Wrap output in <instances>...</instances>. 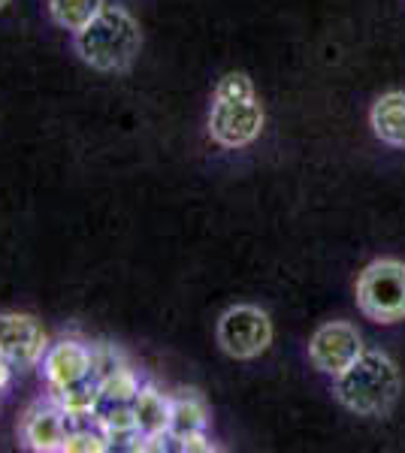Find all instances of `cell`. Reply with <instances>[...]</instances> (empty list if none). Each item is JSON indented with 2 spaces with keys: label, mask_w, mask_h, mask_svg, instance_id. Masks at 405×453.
I'll list each match as a JSON object with an SVG mask.
<instances>
[{
  "label": "cell",
  "mask_w": 405,
  "mask_h": 453,
  "mask_svg": "<svg viewBox=\"0 0 405 453\" xmlns=\"http://www.w3.org/2000/svg\"><path fill=\"white\" fill-rule=\"evenodd\" d=\"M333 393L357 418H387L402 393L400 366L385 350H363L342 375H336Z\"/></svg>",
  "instance_id": "obj_1"
},
{
  "label": "cell",
  "mask_w": 405,
  "mask_h": 453,
  "mask_svg": "<svg viewBox=\"0 0 405 453\" xmlns=\"http://www.w3.org/2000/svg\"><path fill=\"white\" fill-rule=\"evenodd\" d=\"M76 55L97 73H124L143 49L139 21L124 6H103L73 40Z\"/></svg>",
  "instance_id": "obj_2"
},
{
  "label": "cell",
  "mask_w": 405,
  "mask_h": 453,
  "mask_svg": "<svg viewBox=\"0 0 405 453\" xmlns=\"http://www.w3.org/2000/svg\"><path fill=\"white\" fill-rule=\"evenodd\" d=\"M357 305L375 324L405 320V263L393 257L372 260L357 279Z\"/></svg>",
  "instance_id": "obj_3"
},
{
  "label": "cell",
  "mask_w": 405,
  "mask_h": 453,
  "mask_svg": "<svg viewBox=\"0 0 405 453\" xmlns=\"http://www.w3.org/2000/svg\"><path fill=\"white\" fill-rule=\"evenodd\" d=\"M218 345L233 360H254L272 345V320L257 305H230L218 318Z\"/></svg>",
  "instance_id": "obj_4"
},
{
  "label": "cell",
  "mask_w": 405,
  "mask_h": 453,
  "mask_svg": "<svg viewBox=\"0 0 405 453\" xmlns=\"http://www.w3.org/2000/svg\"><path fill=\"white\" fill-rule=\"evenodd\" d=\"M49 350V335L31 314L0 311V360L12 369H34Z\"/></svg>",
  "instance_id": "obj_5"
},
{
  "label": "cell",
  "mask_w": 405,
  "mask_h": 453,
  "mask_svg": "<svg viewBox=\"0 0 405 453\" xmlns=\"http://www.w3.org/2000/svg\"><path fill=\"white\" fill-rule=\"evenodd\" d=\"M363 354V335L348 320H330L315 330L308 342V360L323 375H342Z\"/></svg>",
  "instance_id": "obj_6"
},
{
  "label": "cell",
  "mask_w": 405,
  "mask_h": 453,
  "mask_svg": "<svg viewBox=\"0 0 405 453\" xmlns=\"http://www.w3.org/2000/svg\"><path fill=\"white\" fill-rule=\"evenodd\" d=\"M43 375H46L51 396L67 393L73 387H82L88 381H97V375H94V350L76 339L49 345L46 357H43Z\"/></svg>",
  "instance_id": "obj_7"
},
{
  "label": "cell",
  "mask_w": 405,
  "mask_h": 453,
  "mask_svg": "<svg viewBox=\"0 0 405 453\" xmlns=\"http://www.w3.org/2000/svg\"><path fill=\"white\" fill-rule=\"evenodd\" d=\"M263 130V106L261 100H239V104H212L209 112V136L221 149H245Z\"/></svg>",
  "instance_id": "obj_8"
},
{
  "label": "cell",
  "mask_w": 405,
  "mask_h": 453,
  "mask_svg": "<svg viewBox=\"0 0 405 453\" xmlns=\"http://www.w3.org/2000/svg\"><path fill=\"white\" fill-rule=\"evenodd\" d=\"M70 418L55 399L34 402L21 420V444L36 453H64Z\"/></svg>",
  "instance_id": "obj_9"
},
{
  "label": "cell",
  "mask_w": 405,
  "mask_h": 453,
  "mask_svg": "<svg viewBox=\"0 0 405 453\" xmlns=\"http://www.w3.org/2000/svg\"><path fill=\"white\" fill-rule=\"evenodd\" d=\"M372 134L390 149L405 151V91H387L372 104Z\"/></svg>",
  "instance_id": "obj_10"
},
{
  "label": "cell",
  "mask_w": 405,
  "mask_h": 453,
  "mask_svg": "<svg viewBox=\"0 0 405 453\" xmlns=\"http://www.w3.org/2000/svg\"><path fill=\"white\" fill-rule=\"evenodd\" d=\"M130 411H134L139 438L169 435V396H164L154 384H139V393L130 402Z\"/></svg>",
  "instance_id": "obj_11"
},
{
  "label": "cell",
  "mask_w": 405,
  "mask_h": 453,
  "mask_svg": "<svg viewBox=\"0 0 405 453\" xmlns=\"http://www.w3.org/2000/svg\"><path fill=\"white\" fill-rule=\"evenodd\" d=\"M206 426H209V408H206V399L200 393L179 390L175 396H169V441L206 433Z\"/></svg>",
  "instance_id": "obj_12"
},
{
  "label": "cell",
  "mask_w": 405,
  "mask_h": 453,
  "mask_svg": "<svg viewBox=\"0 0 405 453\" xmlns=\"http://www.w3.org/2000/svg\"><path fill=\"white\" fill-rule=\"evenodd\" d=\"M103 0H49V16L58 27L79 34L91 19L100 16Z\"/></svg>",
  "instance_id": "obj_13"
},
{
  "label": "cell",
  "mask_w": 405,
  "mask_h": 453,
  "mask_svg": "<svg viewBox=\"0 0 405 453\" xmlns=\"http://www.w3.org/2000/svg\"><path fill=\"white\" fill-rule=\"evenodd\" d=\"M97 390H100V405H130L139 393V381L134 369H128L121 363L119 369L97 378Z\"/></svg>",
  "instance_id": "obj_14"
},
{
  "label": "cell",
  "mask_w": 405,
  "mask_h": 453,
  "mask_svg": "<svg viewBox=\"0 0 405 453\" xmlns=\"http://www.w3.org/2000/svg\"><path fill=\"white\" fill-rule=\"evenodd\" d=\"M106 450H113V444H109V438L103 435L97 426L79 429L70 423L67 441H64V453H106Z\"/></svg>",
  "instance_id": "obj_15"
},
{
  "label": "cell",
  "mask_w": 405,
  "mask_h": 453,
  "mask_svg": "<svg viewBox=\"0 0 405 453\" xmlns=\"http://www.w3.org/2000/svg\"><path fill=\"white\" fill-rule=\"evenodd\" d=\"M254 85L245 73H227L218 79L215 85V100L218 104H239V100H254Z\"/></svg>",
  "instance_id": "obj_16"
},
{
  "label": "cell",
  "mask_w": 405,
  "mask_h": 453,
  "mask_svg": "<svg viewBox=\"0 0 405 453\" xmlns=\"http://www.w3.org/2000/svg\"><path fill=\"white\" fill-rule=\"evenodd\" d=\"M175 450L182 453H212L218 450V444H212L209 438H206V433H194V435H185V438H175Z\"/></svg>",
  "instance_id": "obj_17"
},
{
  "label": "cell",
  "mask_w": 405,
  "mask_h": 453,
  "mask_svg": "<svg viewBox=\"0 0 405 453\" xmlns=\"http://www.w3.org/2000/svg\"><path fill=\"white\" fill-rule=\"evenodd\" d=\"M10 372H12V366H6V363L0 360V390H4V387L10 384Z\"/></svg>",
  "instance_id": "obj_18"
},
{
  "label": "cell",
  "mask_w": 405,
  "mask_h": 453,
  "mask_svg": "<svg viewBox=\"0 0 405 453\" xmlns=\"http://www.w3.org/2000/svg\"><path fill=\"white\" fill-rule=\"evenodd\" d=\"M6 6H10V0H0V10H6Z\"/></svg>",
  "instance_id": "obj_19"
}]
</instances>
